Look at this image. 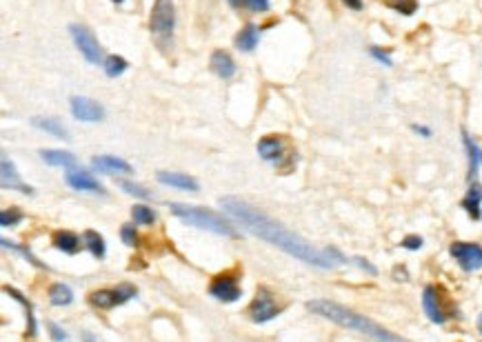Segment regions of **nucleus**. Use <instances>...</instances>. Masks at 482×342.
I'll return each mask as SVG.
<instances>
[{"label":"nucleus","mask_w":482,"mask_h":342,"mask_svg":"<svg viewBox=\"0 0 482 342\" xmlns=\"http://www.w3.org/2000/svg\"><path fill=\"white\" fill-rule=\"evenodd\" d=\"M91 167L102 171V174H131V165L127 160L116 158V156H96L91 158Z\"/></svg>","instance_id":"obj_14"},{"label":"nucleus","mask_w":482,"mask_h":342,"mask_svg":"<svg viewBox=\"0 0 482 342\" xmlns=\"http://www.w3.org/2000/svg\"><path fill=\"white\" fill-rule=\"evenodd\" d=\"M134 296H136V289L131 287V284H118L116 289H100V291L89 293V302L98 309H111L116 305H122V302H127Z\"/></svg>","instance_id":"obj_5"},{"label":"nucleus","mask_w":482,"mask_h":342,"mask_svg":"<svg viewBox=\"0 0 482 342\" xmlns=\"http://www.w3.org/2000/svg\"><path fill=\"white\" fill-rule=\"evenodd\" d=\"M238 5H242L247 12H253V14H258V12H267L269 9V0H238Z\"/></svg>","instance_id":"obj_30"},{"label":"nucleus","mask_w":482,"mask_h":342,"mask_svg":"<svg viewBox=\"0 0 482 342\" xmlns=\"http://www.w3.org/2000/svg\"><path fill=\"white\" fill-rule=\"evenodd\" d=\"M356 262H358V264H360V267H363V269H367V271H369V273H376V269L371 267V264H369V262H365V258H356Z\"/></svg>","instance_id":"obj_37"},{"label":"nucleus","mask_w":482,"mask_h":342,"mask_svg":"<svg viewBox=\"0 0 482 342\" xmlns=\"http://www.w3.org/2000/svg\"><path fill=\"white\" fill-rule=\"evenodd\" d=\"M229 3H231L233 7H238V0H229Z\"/></svg>","instance_id":"obj_40"},{"label":"nucleus","mask_w":482,"mask_h":342,"mask_svg":"<svg viewBox=\"0 0 482 342\" xmlns=\"http://www.w3.org/2000/svg\"><path fill=\"white\" fill-rule=\"evenodd\" d=\"M307 309L318 313V316L327 318V320L336 322V325L345 327L349 331H358V334H363V336L371 338L376 342H409V340L391 334V331H387L385 327H380L371 318L360 316V313H356L352 309L338 305V302H332V300H323V298L311 300V302H307Z\"/></svg>","instance_id":"obj_2"},{"label":"nucleus","mask_w":482,"mask_h":342,"mask_svg":"<svg viewBox=\"0 0 482 342\" xmlns=\"http://www.w3.org/2000/svg\"><path fill=\"white\" fill-rule=\"evenodd\" d=\"M422 307H424V313H427V318L431 322H436V325H442V322L447 320L445 309L440 307L438 289L433 287V284H427V287H424V291H422Z\"/></svg>","instance_id":"obj_11"},{"label":"nucleus","mask_w":482,"mask_h":342,"mask_svg":"<svg viewBox=\"0 0 482 342\" xmlns=\"http://www.w3.org/2000/svg\"><path fill=\"white\" fill-rule=\"evenodd\" d=\"M380 3L402 16H411L418 12V0H380Z\"/></svg>","instance_id":"obj_27"},{"label":"nucleus","mask_w":482,"mask_h":342,"mask_svg":"<svg viewBox=\"0 0 482 342\" xmlns=\"http://www.w3.org/2000/svg\"><path fill=\"white\" fill-rule=\"evenodd\" d=\"M285 149L287 145L280 136H264L258 140V154L260 158L269 160V163H278V160L285 156Z\"/></svg>","instance_id":"obj_13"},{"label":"nucleus","mask_w":482,"mask_h":342,"mask_svg":"<svg viewBox=\"0 0 482 342\" xmlns=\"http://www.w3.org/2000/svg\"><path fill=\"white\" fill-rule=\"evenodd\" d=\"M158 183L183 189V192H198V183L187 174H176V171H158Z\"/></svg>","instance_id":"obj_16"},{"label":"nucleus","mask_w":482,"mask_h":342,"mask_svg":"<svg viewBox=\"0 0 482 342\" xmlns=\"http://www.w3.org/2000/svg\"><path fill=\"white\" fill-rule=\"evenodd\" d=\"M82 242L91 251L93 258H102V255H105V240H102L100 233L87 229V231H84V236H82Z\"/></svg>","instance_id":"obj_24"},{"label":"nucleus","mask_w":482,"mask_h":342,"mask_svg":"<svg viewBox=\"0 0 482 342\" xmlns=\"http://www.w3.org/2000/svg\"><path fill=\"white\" fill-rule=\"evenodd\" d=\"M32 122H34V125H36L38 129L47 131V134H51V136H56V138H67V129H65V127L60 125V120H56V118H43V116H36Z\"/></svg>","instance_id":"obj_22"},{"label":"nucleus","mask_w":482,"mask_h":342,"mask_svg":"<svg viewBox=\"0 0 482 342\" xmlns=\"http://www.w3.org/2000/svg\"><path fill=\"white\" fill-rule=\"evenodd\" d=\"M209 293L216 300L222 302H236L240 298V287H238V278H233L231 273H220L216 275L214 282L209 284Z\"/></svg>","instance_id":"obj_9"},{"label":"nucleus","mask_w":482,"mask_h":342,"mask_svg":"<svg viewBox=\"0 0 482 342\" xmlns=\"http://www.w3.org/2000/svg\"><path fill=\"white\" fill-rule=\"evenodd\" d=\"M174 27H176L174 0H156L149 16V32L160 49L174 47Z\"/></svg>","instance_id":"obj_4"},{"label":"nucleus","mask_w":482,"mask_h":342,"mask_svg":"<svg viewBox=\"0 0 482 342\" xmlns=\"http://www.w3.org/2000/svg\"><path fill=\"white\" fill-rule=\"evenodd\" d=\"M71 113L76 120H84V122H98L105 116V109L100 107L96 100L91 98H80L73 96L71 98Z\"/></svg>","instance_id":"obj_10"},{"label":"nucleus","mask_w":482,"mask_h":342,"mask_svg":"<svg viewBox=\"0 0 482 342\" xmlns=\"http://www.w3.org/2000/svg\"><path fill=\"white\" fill-rule=\"evenodd\" d=\"M120 233H122V240H125L127 244H131V247L136 244L138 236H136V229H134V227H131V225H125V227H122Z\"/></svg>","instance_id":"obj_33"},{"label":"nucleus","mask_w":482,"mask_h":342,"mask_svg":"<svg viewBox=\"0 0 482 342\" xmlns=\"http://www.w3.org/2000/svg\"><path fill=\"white\" fill-rule=\"evenodd\" d=\"M65 180H67V185L73 187V189H78V192H91V194H105V189H102V185L98 183L96 178H93L91 174H87V171H80V169H71L67 176H65Z\"/></svg>","instance_id":"obj_12"},{"label":"nucleus","mask_w":482,"mask_h":342,"mask_svg":"<svg viewBox=\"0 0 482 342\" xmlns=\"http://www.w3.org/2000/svg\"><path fill=\"white\" fill-rule=\"evenodd\" d=\"M21 220H23V212H18V209H5V212L0 214V225L3 227L18 225Z\"/></svg>","instance_id":"obj_29"},{"label":"nucleus","mask_w":482,"mask_h":342,"mask_svg":"<svg viewBox=\"0 0 482 342\" xmlns=\"http://www.w3.org/2000/svg\"><path fill=\"white\" fill-rule=\"evenodd\" d=\"M111 3H122V0H111Z\"/></svg>","instance_id":"obj_41"},{"label":"nucleus","mask_w":482,"mask_h":342,"mask_svg":"<svg viewBox=\"0 0 482 342\" xmlns=\"http://www.w3.org/2000/svg\"><path fill=\"white\" fill-rule=\"evenodd\" d=\"M258 38H260L258 27L249 23L238 32V36H236V47H238L240 52H253L258 45Z\"/></svg>","instance_id":"obj_20"},{"label":"nucleus","mask_w":482,"mask_h":342,"mask_svg":"<svg viewBox=\"0 0 482 342\" xmlns=\"http://www.w3.org/2000/svg\"><path fill=\"white\" fill-rule=\"evenodd\" d=\"M127 67H129L127 60L122 58V56H116V54L107 56L105 62H102V69H105V73L109 76V78H116V76H120Z\"/></svg>","instance_id":"obj_26"},{"label":"nucleus","mask_w":482,"mask_h":342,"mask_svg":"<svg viewBox=\"0 0 482 342\" xmlns=\"http://www.w3.org/2000/svg\"><path fill=\"white\" fill-rule=\"evenodd\" d=\"M402 247H404V249H420V247H422V238H420V236H407V238H404L402 240Z\"/></svg>","instance_id":"obj_34"},{"label":"nucleus","mask_w":482,"mask_h":342,"mask_svg":"<svg viewBox=\"0 0 482 342\" xmlns=\"http://www.w3.org/2000/svg\"><path fill=\"white\" fill-rule=\"evenodd\" d=\"M449 251L465 271H476L482 267V247L476 242H453Z\"/></svg>","instance_id":"obj_7"},{"label":"nucleus","mask_w":482,"mask_h":342,"mask_svg":"<svg viewBox=\"0 0 482 342\" xmlns=\"http://www.w3.org/2000/svg\"><path fill=\"white\" fill-rule=\"evenodd\" d=\"M69 34L84 58H87L91 65H98L100 62V45L96 41V36H93L84 25H71Z\"/></svg>","instance_id":"obj_6"},{"label":"nucleus","mask_w":482,"mask_h":342,"mask_svg":"<svg viewBox=\"0 0 482 342\" xmlns=\"http://www.w3.org/2000/svg\"><path fill=\"white\" fill-rule=\"evenodd\" d=\"M169 209H172V214L176 218H181V220L187 223V225L200 227V229L214 231V233H218V236H229V238H236V236H238V231H236L222 216L209 212V209L189 207V205H181V203L169 205Z\"/></svg>","instance_id":"obj_3"},{"label":"nucleus","mask_w":482,"mask_h":342,"mask_svg":"<svg viewBox=\"0 0 482 342\" xmlns=\"http://www.w3.org/2000/svg\"><path fill=\"white\" fill-rule=\"evenodd\" d=\"M369 54L374 56L376 60H380V62L385 65V67H391V65H393L391 56L387 54V52H382V49H378V47H371V49H369Z\"/></svg>","instance_id":"obj_32"},{"label":"nucleus","mask_w":482,"mask_h":342,"mask_svg":"<svg viewBox=\"0 0 482 342\" xmlns=\"http://www.w3.org/2000/svg\"><path fill=\"white\" fill-rule=\"evenodd\" d=\"M480 203H482V187L478 183H474L469 187L467 196L462 198V209L474 218V220H480L482 218V212H480Z\"/></svg>","instance_id":"obj_17"},{"label":"nucleus","mask_w":482,"mask_h":342,"mask_svg":"<svg viewBox=\"0 0 482 342\" xmlns=\"http://www.w3.org/2000/svg\"><path fill=\"white\" fill-rule=\"evenodd\" d=\"M49 300H51V305H56V307H65L73 300V293H71V289L67 287V284L58 282V284H51Z\"/></svg>","instance_id":"obj_25"},{"label":"nucleus","mask_w":482,"mask_h":342,"mask_svg":"<svg viewBox=\"0 0 482 342\" xmlns=\"http://www.w3.org/2000/svg\"><path fill=\"white\" fill-rule=\"evenodd\" d=\"M54 244L58 247L60 251H65V253H76V251L80 249L78 236L71 233V231H56L54 233Z\"/></svg>","instance_id":"obj_21"},{"label":"nucleus","mask_w":482,"mask_h":342,"mask_svg":"<svg viewBox=\"0 0 482 342\" xmlns=\"http://www.w3.org/2000/svg\"><path fill=\"white\" fill-rule=\"evenodd\" d=\"M413 131H418V134H420V136H424V138H427V136H431V129H427V127H420V125H413Z\"/></svg>","instance_id":"obj_38"},{"label":"nucleus","mask_w":482,"mask_h":342,"mask_svg":"<svg viewBox=\"0 0 482 342\" xmlns=\"http://www.w3.org/2000/svg\"><path fill=\"white\" fill-rule=\"evenodd\" d=\"M478 329H480V334H482V313H480V318H478Z\"/></svg>","instance_id":"obj_39"},{"label":"nucleus","mask_w":482,"mask_h":342,"mask_svg":"<svg viewBox=\"0 0 482 342\" xmlns=\"http://www.w3.org/2000/svg\"><path fill=\"white\" fill-rule=\"evenodd\" d=\"M462 142L467 147V154H469V180L476 178V171H478V163L482 160V151L478 149V145L471 140L469 134H462Z\"/></svg>","instance_id":"obj_23"},{"label":"nucleus","mask_w":482,"mask_h":342,"mask_svg":"<svg viewBox=\"0 0 482 342\" xmlns=\"http://www.w3.org/2000/svg\"><path fill=\"white\" fill-rule=\"evenodd\" d=\"M220 205H222L225 212L229 214L236 223H240L249 233L271 242L273 247H278V249H282L289 255H294V258H298L302 262L314 264V267H320V269H332V267H336V264L345 262L343 253H340V251H336V249H323V251L314 249V247H311L305 238H300V236H296L294 231L285 229L280 223L271 220L269 216L256 212L251 205L240 201V198H236V196L220 198Z\"/></svg>","instance_id":"obj_1"},{"label":"nucleus","mask_w":482,"mask_h":342,"mask_svg":"<svg viewBox=\"0 0 482 342\" xmlns=\"http://www.w3.org/2000/svg\"><path fill=\"white\" fill-rule=\"evenodd\" d=\"M122 189H125L127 194H131V196H138V198H149L151 194L147 192V189H143L140 185H134V183H129V180H120L118 183Z\"/></svg>","instance_id":"obj_31"},{"label":"nucleus","mask_w":482,"mask_h":342,"mask_svg":"<svg viewBox=\"0 0 482 342\" xmlns=\"http://www.w3.org/2000/svg\"><path fill=\"white\" fill-rule=\"evenodd\" d=\"M343 3L349 9H354V12H360V9H363V0H343Z\"/></svg>","instance_id":"obj_36"},{"label":"nucleus","mask_w":482,"mask_h":342,"mask_svg":"<svg viewBox=\"0 0 482 342\" xmlns=\"http://www.w3.org/2000/svg\"><path fill=\"white\" fill-rule=\"evenodd\" d=\"M3 189H18L23 194H32V187H27L16 174V167L9 163L7 158H3Z\"/></svg>","instance_id":"obj_19"},{"label":"nucleus","mask_w":482,"mask_h":342,"mask_svg":"<svg viewBox=\"0 0 482 342\" xmlns=\"http://www.w3.org/2000/svg\"><path fill=\"white\" fill-rule=\"evenodd\" d=\"M49 329H51V336H54V340H56V342H62L65 338H67V336H65L62 331H60V327H58V325H49Z\"/></svg>","instance_id":"obj_35"},{"label":"nucleus","mask_w":482,"mask_h":342,"mask_svg":"<svg viewBox=\"0 0 482 342\" xmlns=\"http://www.w3.org/2000/svg\"><path fill=\"white\" fill-rule=\"evenodd\" d=\"M278 305H276V300H273L271 293L260 287L256 291V298L251 300V305H249V316L253 322H267L271 318H276L278 316Z\"/></svg>","instance_id":"obj_8"},{"label":"nucleus","mask_w":482,"mask_h":342,"mask_svg":"<svg viewBox=\"0 0 482 342\" xmlns=\"http://www.w3.org/2000/svg\"><path fill=\"white\" fill-rule=\"evenodd\" d=\"M41 158L47 165L51 167H65V169H73L76 167V156H71L69 151H58V149H45L41 151Z\"/></svg>","instance_id":"obj_18"},{"label":"nucleus","mask_w":482,"mask_h":342,"mask_svg":"<svg viewBox=\"0 0 482 342\" xmlns=\"http://www.w3.org/2000/svg\"><path fill=\"white\" fill-rule=\"evenodd\" d=\"M131 216H134L136 225H151L156 220V214L151 212L149 207H143V205H136L134 209H131Z\"/></svg>","instance_id":"obj_28"},{"label":"nucleus","mask_w":482,"mask_h":342,"mask_svg":"<svg viewBox=\"0 0 482 342\" xmlns=\"http://www.w3.org/2000/svg\"><path fill=\"white\" fill-rule=\"evenodd\" d=\"M211 71L216 76H220L222 80H229V78H233V76H236V62H233V58L227 52L216 49L211 54Z\"/></svg>","instance_id":"obj_15"}]
</instances>
